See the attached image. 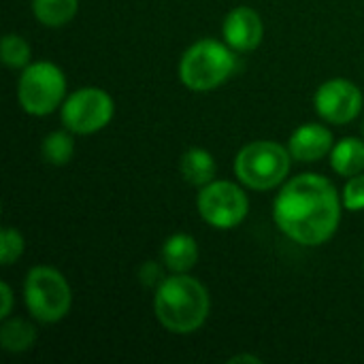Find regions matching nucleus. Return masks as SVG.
Wrapping results in <instances>:
<instances>
[{
    "label": "nucleus",
    "mask_w": 364,
    "mask_h": 364,
    "mask_svg": "<svg viewBox=\"0 0 364 364\" xmlns=\"http://www.w3.org/2000/svg\"><path fill=\"white\" fill-rule=\"evenodd\" d=\"M341 200L346 211H364V173L348 177L341 192Z\"/></svg>",
    "instance_id": "20"
},
{
    "label": "nucleus",
    "mask_w": 364,
    "mask_h": 364,
    "mask_svg": "<svg viewBox=\"0 0 364 364\" xmlns=\"http://www.w3.org/2000/svg\"><path fill=\"white\" fill-rule=\"evenodd\" d=\"M139 279L147 288H158L166 279V275H164V271H162V267L158 262H145L139 269Z\"/></svg>",
    "instance_id": "21"
},
{
    "label": "nucleus",
    "mask_w": 364,
    "mask_h": 364,
    "mask_svg": "<svg viewBox=\"0 0 364 364\" xmlns=\"http://www.w3.org/2000/svg\"><path fill=\"white\" fill-rule=\"evenodd\" d=\"M0 299H2V307H0V318H9L13 311V290L6 282H0Z\"/></svg>",
    "instance_id": "22"
},
{
    "label": "nucleus",
    "mask_w": 364,
    "mask_h": 364,
    "mask_svg": "<svg viewBox=\"0 0 364 364\" xmlns=\"http://www.w3.org/2000/svg\"><path fill=\"white\" fill-rule=\"evenodd\" d=\"M179 171H181V177L190 186L203 188L215 179L218 162L211 151H207L203 147H190L188 151H183V156L179 160Z\"/></svg>",
    "instance_id": "13"
},
{
    "label": "nucleus",
    "mask_w": 364,
    "mask_h": 364,
    "mask_svg": "<svg viewBox=\"0 0 364 364\" xmlns=\"http://www.w3.org/2000/svg\"><path fill=\"white\" fill-rule=\"evenodd\" d=\"M230 364H241V363H252V364H260L262 360L258 358V356H254V354H239V356H232L230 360H228Z\"/></svg>",
    "instance_id": "23"
},
{
    "label": "nucleus",
    "mask_w": 364,
    "mask_h": 364,
    "mask_svg": "<svg viewBox=\"0 0 364 364\" xmlns=\"http://www.w3.org/2000/svg\"><path fill=\"white\" fill-rule=\"evenodd\" d=\"M0 60L4 66L15 68V70L26 68L32 62V47L23 36H19L15 32L4 34L0 41Z\"/></svg>",
    "instance_id": "18"
},
{
    "label": "nucleus",
    "mask_w": 364,
    "mask_h": 364,
    "mask_svg": "<svg viewBox=\"0 0 364 364\" xmlns=\"http://www.w3.org/2000/svg\"><path fill=\"white\" fill-rule=\"evenodd\" d=\"M237 70V51L218 38H198L179 60V81L192 92H211Z\"/></svg>",
    "instance_id": "3"
},
{
    "label": "nucleus",
    "mask_w": 364,
    "mask_h": 364,
    "mask_svg": "<svg viewBox=\"0 0 364 364\" xmlns=\"http://www.w3.org/2000/svg\"><path fill=\"white\" fill-rule=\"evenodd\" d=\"M363 130H364V126H363Z\"/></svg>",
    "instance_id": "24"
},
{
    "label": "nucleus",
    "mask_w": 364,
    "mask_h": 364,
    "mask_svg": "<svg viewBox=\"0 0 364 364\" xmlns=\"http://www.w3.org/2000/svg\"><path fill=\"white\" fill-rule=\"evenodd\" d=\"M198 215L205 224L218 230H230L243 224L250 213V198L245 190L228 179H213L203 186L196 198Z\"/></svg>",
    "instance_id": "8"
},
{
    "label": "nucleus",
    "mask_w": 364,
    "mask_h": 364,
    "mask_svg": "<svg viewBox=\"0 0 364 364\" xmlns=\"http://www.w3.org/2000/svg\"><path fill=\"white\" fill-rule=\"evenodd\" d=\"M41 156L51 166H66L75 156V139L70 130H53L41 143Z\"/></svg>",
    "instance_id": "17"
},
{
    "label": "nucleus",
    "mask_w": 364,
    "mask_h": 364,
    "mask_svg": "<svg viewBox=\"0 0 364 364\" xmlns=\"http://www.w3.org/2000/svg\"><path fill=\"white\" fill-rule=\"evenodd\" d=\"M66 75L64 70L47 60L30 62L21 68L17 81L19 107L34 117H47L66 100Z\"/></svg>",
    "instance_id": "6"
},
{
    "label": "nucleus",
    "mask_w": 364,
    "mask_h": 364,
    "mask_svg": "<svg viewBox=\"0 0 364 364\" xmlns=\"http://www.w3.org/2000/svg\"><path fill=\"white\" fill-rule=\"evenodd\" d=\"M115 115L111 94L96 85H85L66 96L60 107L62 126L73 134H96L109 126Z\"/></svg>",
    "instance_id": "7"
},
{
    "label": "nucleus",
    "mask_w": 364,
    "mask_h": 364,
    "mask_svg": "<svg viewBox=\"0 0 364 364\" xmlns=\"http://www.w3.org/2000/svg\"><path fill=\"white\" fill-rule=\"evenodd\" d=\"M341 194L318 173H301L284 183L273 200L277 228L294 243L318 247L331 241L341 224Z\"/></svg>",
    "instance_id": "1"
},
{
    "label": "nucleus",
    "mask_w": 364,
    "mask_h": 364,
    "mask_svg": "<svg viewBox=\"0 0 364 364\" xmlns=\"http://www.w3.org/2000/svg\"><path fill=\"white\" fill-rule=\"evenodd\" d=\"M290 149L277 141H252L235 156V177L241 186L258 192H269L290 175Z\"/></svg>",
    "instance_id": "4"
},
{
    "label": "nucleus",
    "mask_w": 364,
    "mask_h": 364,
    "mask_svg": "<svg viewBox=\"0 0 364 364\" xmlns=\"http://www.w3.org/2000/svg\"><path fill=\"white\" fill-rule=\"evenodd\" d=\"M331 166L341 177L364 173V141L358 136H343L333 145Z\"/></svg>",
    "instance_id": "14"
},
{
    "label": "nucleus",
    "mask_w": 364,
    "mask_h": 364,
    "mask_svg": "<svg viewBox=\"0 0 364 364\" xmlns=\"http://www.w3.org/2000/svg\"><path fill=\"white\" fill-rule=\"evenodd\" d=\"M36 343V328L23 318H4L0 326V346L9 354H23Z\"/></svg>",
    "instance_id": "15"
},
{
    "label": "nucleus",
    "mask_w": 364,
    "mask_h": 364,
    "mask_svg": "<svg viewBox=\"0 0 364 364\" xmlns=\"http://www.w3.org/2000/svg\"><path fill=\"white\" fill-rule=\"evenodd\" d=\"M79 0H32V13L45 28H62L73 21Z\"/></svg>",
    "instance_id": "16"
},
{
    "label": "nucleus",
    "mask_w": 364,
    "mask_h": 364,
    "mask_svg": "<svg viewBox=\"0 0 364 364\" xmlns=\"http://www.w3.org/2000/svg\"><path fill=\"white\" fill-rule=\"evenodd\" d=\"M23 301L34 320L55 324L70 314L73 290L58 269L38 264L32 267L23 279Z\"/></svg>",
    "instance_id": "5"
},
{
    "label": "nucleus",
    "mask_w": 364,
    "mask_h": 364,
    "mask_svg": "<svg viewBox=\"0 0 364 364\" xmlns=\"http://www.w3.org/2000/svg\"><path fill=\"white\" fill-rule=\"evenodd\" d=\"M209 290L188 273H171L154 294V314L173 335H192L209 318Z\"/></svg>",
    "instance_id": "2"
},
{
    "label": "nucleus",
    "mask_w": 364,
    "mask_h": 364,
    "mask_svg": "<svg viewBox=\"0 0 364 364\" xmlns=\"http://www.w3.org/2000/svg\"><path fill=\"white\" fill-rule=\"evenodd\" d=\"M316 113L328 122V124H350L354 122L363 111V92L360 87L350 79H328L324 81L314 96Z\"/></svg>",
    "instance_id": "9"
},
{
    "label": "nucleus",
    "mask_w": 364,
    "mask_h": 364,
    "mask_svg": "<svg viewBox=\"0 0 364 364\" xmlns=\"http://www.w3.org/2000/svg\"><path fill=\"white\" fill-rule=\"evenodd\" d=\"M222 38L237 53H247L260 47L264 38V23L256 9L252 6H235L226 13L222 21Z\"/></svg>",
    "instance_id": "10"
},
{
    "label": "nucleus",
    "mask_w": 364,
    "mask_h": 364,
    "mask_svg": "<svg viewBox=\"0 0 364 364\" xmlns=\"http://www.w3.org/2000/svg\"><path fill=\"white\" fill-rule=\"evenodd\" d=\"M335 145V136L333 132L318 122H309V124H301L288 141V149L292 154V160L299 162H318L324 156H331Z\"/></svg>",
    "instance_id": "11"
},
{
    "label": "nucleus",
    "mask_w": 364,
    "mask_h": 364,
    "mask_svg": "<svg viewBox=\"0 0 364 364\" xmlns=\"http://www.w3.org/2000/svg\"><path fill=\"white\" fill-rule=\"evenodd\" d=\"M198 258H200L198 243L188 232H175L162 245V262H164V269L171 273L192 271Z\"/></svg>",
    "instance_id": "12"
},
{
    "label": "nucleus",
    "mask_w": 364,
    "mask_h": 364,
    "mask_svg": "<svg viewBox=\"0 0 364 364\" xmlns=\"http://www.w3.org/2000/svg\"><path fill=\"white\" fill-rule=\"evenodd\" d=\"M23 250H26V241L21 232L13 226H4L0 232V264L11 267L21 258Z\"/></svg>",
    "instance_id": "19"
}]
</instances>
